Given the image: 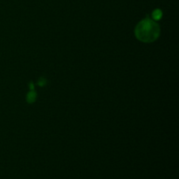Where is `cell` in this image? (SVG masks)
<instances>
[{"label":"cell","instance_id":"obj_1","mask_svg":"<svg viewBox=\"0 0 179 179\" xmlns=\"http://www.w3.org/2000/svg\"><path fill=\"white\" fill-rule=\"evenodd\" d=\"M135 34L140 40L150 42L155 40L158 37L159 27L155 22L150 19H145L137 25Z\"/></svg>","mask_w":179,"mask_h":179},{"label":"cell","instance_id":"obj_2","mask_svg":"<svg viewBox=\"0 0 179 179\" xmlns=\"http://www.w3.org/2000/svg\"><path fill=\"white\" fill-rule=\"evenodd\" d=\"M162 16V12L160 11V10H156L155 12H153V17L155 18V19H159L160 17Z\"/></svg>","mask_w":179,"mask_h":179},{"label":"cell","instance_id":"obj_3","mask_svg":"<svg viewBox=\"0 0 179 179\" xmlns=\"http://www.w3.org/2000/svg\"><path fill=\"white\" fill-rule=\"evenodd\" d=\"M35 97H36V93L34 92H31L28 94V101H29L30 102H32V101H34Z\"/></svg>","mask_w":179,"mask_h":179}]
</instances>
